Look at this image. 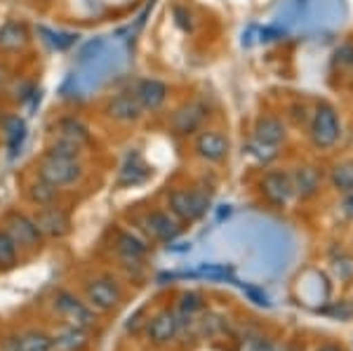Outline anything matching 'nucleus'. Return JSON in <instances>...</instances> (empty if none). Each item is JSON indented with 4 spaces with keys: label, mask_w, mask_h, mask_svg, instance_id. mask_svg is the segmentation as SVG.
I'll list each match as a JSON object with an SVG mask.
<instances>
[{
    "label": "nucleus",
    "mask_w": 353,
    "mask_h": 351,
    "mask_svg": "<svg viewBox=\"0 0 353 351\" xmlns=\"http://www.w3.org/2000/svg\"><path fill=\"white\" fill-rule=\"evenodd\" d=\"M306 137L313 151L327 154L337 149L341 137H344V126H341V113L330 99L313 101L311 121L306 126Z\"/></svg>",
    "instance_id": "obj_1"
},
{
    "label": "nucleus",
    "mask_w": 353,
    "mask_h": 351,
    "mask_svg": "<svg viewBox=\"0 0 353 351\" xmlns=\"http://www.w3.org/2000/svg\"><path fill=\"white\" fill-rule=\"evenodd\" d=\"M92 134L90 128L85 126L81 118L76 116H64L50 128V141L48 149L54 154H64V156H78L81 158L85 146H90Z\"/></svg>",
    "instance_id": "obj_2"
},
{
    "label": "nucleus",
    "mask_w": 353,
    "mask_h": 351,
    "mask_svg": "<svg viewBox=\"0 0 353 351\" xmlns=\"http://www.w3.org/2000/svg\"><path fill=\"white\" fill-rule=\"evenodd\" d=\"M85 174L83 161L78 156H64L54 154V151H45L38 158V177H43L45 182H50L57 189H64L76 182H81Z\"/></svg>",
    "instance_id": "obj_3"
},
{
    "label": "nucleus",
    "mask_w": 353,
    "mask_h": 351,
    "mask_svg": "<svg viewBox=\"0 0 353 351\" xmlns=\"http://www.w3.org/2000/svg\"><path fill=\"white\" fill-rule=\"evenodd\" d=\"M212 205V194L205 189H172L168 194V210L181 224L198 222Z\"/></svg>",
    "instance_id": "obj_4"
},
{
    "label": "nucleus",
    "mask_w": 353,
    "mask_h": 351,
    "mask_svg": "<svg viewBox=\"0 0 353 351\" xmlns=\"http://www.w3.org/2000/svg\"><path fill=\"white\" fill-rule=\"evenodd\" d=\"M210 118V106L203 99H189L184 104H179L170 113L168 130L172 137H193L196 132H201Z\"/></svg>",
    "instance_id": "obj_5"
},
{
    "label": "nucleus",
    "mask_w": 353,
    "mask_h": 351,
    "mask_svg": "<svg viewBox=\"0 0 353 351\" xmlns=\"http://www.w3.org/2000/svg\"><path fill=\"white\" fill-rule=\"evenodd\" d=\"M259 194L271 208L285 210L290 203L297 201V198H294V189H292V179H290V170L288 168L266 170L259 177Z\"/></svg>",
    "instance_id": "obj_6"
},
{
    "label": "nucleus",
    "mask_w": 353,
    "mask_h": 351,
    "mask_svg": "<svg viewBox=\"0 0 353 351\" xmlns=\"http://www.w3.org/2000/svg\"><path fill=\"white\" fill-rule=\"evenodd\" d=\"M193 154L205 163H212V166L226 163L231 156L229 134L219 128H203L201 132L193 134Z\"/></svg>",
    "instance_id": "obj_7"
},
{
    "label": "nucleus",
    "mask_w": 353,
    "mask_h": 351,
    "mask_svg": "<svg viewBox=\"0 0 353 351\" xmlns=\"http://www.w3.org/2000/svg\"><path fill=\"white\" fill-rule=\"evenodd\" d=\"M290 170V179H292V189L297 201H313L321 196L323 186H325V172L311 161L294 163Z\"/></svg>",
    "instance_id": "obj_8"
},
{
    "label": "nucleus",
    "mask_w": 353,
    "mask_h": 351,
    "mask_svg": "<svg viewBox=\"0 0 353 351\" xmlns=\"http://www.w3.org/2000/svg\"><path fill=\"white\" fill-rule=\"evenodd\" d=\"M5 231L10 234V239L14 241V245L19 250H41L43 245V234L38 229V224L33 222V217L28 214L19 212V210H12L5 214Z\"/></svg>",
    "instance_id": "obj_9"
},
{
    "label": "nucleus",
    "mask_w": 353,
    "mask_h": 351,
    "mask_svg": "<svg viewBox=\"0 0 353 351\" xmlns=\"http://www.w3.org/2000/svg\"><path fill=\"white\" fill-rule=\"evenodd\" d=\"M139 229L156 243H172L184 226L170 210H151L139 219Z\"/></svg>",
    "instance_id": "obj_10"
},
{
    "label": "nucleus",
    "mask_w": 353,
    "mask_h": 351,
    "mask_svg": "<svg viewBox=\"0 0 353 351\" xmlns=\"http://www.w3.org/2000/svg\"><path fill=\"white\" fill-rule=\"evenodd\" d=\"M104 113L111 118V121L123 123V126H134V123H139L141 118L146 116L144 109H141V104L132 94V90L111 94L104 104Z\"/></svg>",
    "instance_id": "obj_11"
},
{
    "label": "nucleus",
    "mask_w": 353,
    "mask_h": 351,
    "mask_svg": "<svg viewBox=\"0 0 353 351\" xmlns=\"http://www.w3.org/2000/svg\"><path fill=\"white\" fill-rule=\"evenodd\" d=\"M132 94L141 104L144 113H158L165 109L170 99V85L158 81V78H139L132 85Z\"/></svg>",
    "instance_id": "obj_12"
},
{
    "label": "nucleus",
    "mask_w": 353,
    "mask_h": 351,
    "mask_svg": "<svg viewBox=\"0 0 353 351\" xmlns=\"http://www.w3.org/2000/svg\"><path fill=\"white\" fill-rule=\"evenodd\" d=\"M252 137L269 146H285L290 139V126L278 113H259L252 126Z\"/></svg>",
    "instance_id": "obj_13"
},
{
    "label": "nucleus",
    "mask_w": 353,
    "mask_h": 351,
    "mask_svg": "<svg viewBox=\"0 0 353 351\" xmlns=\"http://www.w3.org/2000/svg\"><path fill=\"white\" fill-rule=\"evenodd\" d=\"M54 309L59 311V314L68 321V325H73V328H83V330H88V328L94 325L92 307H90L88 302H81L73 292H66V290L57 292Z\"/></svg>",
    "instance_id": "obj_14"
},
{
    "label": "nucleus",
    "mask_w": 353,
    "mask_h": 351,
    "mask_svg": "<svg viewBox=\"0 0 353 351\" xmlns=\"http://www.w3.org/2000/svg\"><path fill=\"white\" fill-rule=\"evenodd\" d=\"M85 297H88V304L97 311H113L121 304L123 292L118 288L116 281L111 279H94L88 283L85 288Z\"/></svg>",
    "instance_id": "obj_15"
},
{
    "label": "nucleus",
    "mask_w": 353,
    "mask_h": 351,
    "mask_svg": "<svg viewBox=\"0 0 353 351\" xmlns=\"http://www.w3.org/2000/svg\"><path fill=\"white\" fill-rule=\"evenodd\" d=\"M179 330H181L179 316L170 309L158 311L156 316H151V319L146 321V337H149L151 344H158V347L174 342V337L179 335Z\"/></svg>",
    "instance_id": "obj_16"
},
{
    "label": "nucleus",
    "mask_w": 353,
    "mask_h": 351,
    "mask_svg": "<svg viewBox=\"0 0 353 351\" xmlns=\"http://www.w3.org/2000/svg\"><path fill=\"white\" fill-rule=\"evenodd\" d=\"M33 222L38 224L43 236L48 239H64V236L71 234V217H68L66 210L57 205H48V208H41L33 217Z\"/></svg>",
    "instance_id": "obj_17"
},
{
    "label": "nucleus",
    "mask_w": 353,
    "mask_h": 351,
    "mask_svg": "<svg viewBox=\"0 0 353 351\" xmlns=\"http://www.w3.org/2000/svg\"><path fill=\"white\" fill-rule=\"evenodd\" d=\"M116 252L125 262V267H141L146 252H149V245H146L144 239H139L137 234H132V231H118Z\"/></svg>",
    "instance_id": "obj_18"
},
{
    "label": "nucleus",
    "mask_w": 353,
    "mask_h": 351,
    "mask_svg": "<svg viewBox=\"0 0 353 351\" xmlns=\"http://www.w3.org/2000/svg\"><path fill=\"white\" fill-rule=\"evenodd\" d=\"M31 45V31L24 21L8 19L0 24V50L3 52H24Z\"/></svg>",
    "instance_id": "obj_19"
},
{
    "label": "nucleus",
    "mask_w": 353,
    "mask_h": 351,
    "mask_svg": "<svg viewBox=\"0 0 353 351\" xmlns=\"http://www.w3.org/2000/svg\"><path fill=\"white\" fill-rule=\"evenodd\" d=\"M325 179L334 194L341 196V194H346V191H351L353 189V158L334 161L327 170Z\"/></svg>",
    "instance_id": "obj_20"
},
{
    "label": "nucleus",
    "mask_w": 353,
    "mask_h": 351,
    "mask_svg": "<svg viewBox=\"0 0 353 351\" xmlns=\"http://www.w3.org/2000/svg\"><path fill=\"white\" fill-rule=\"evenodd\" d=\"M151 177V170L146 166L144 161L139 158V154L130 156L128 163L123 166L121 170V177H118V184L121 186H134V184H141Z\"/></svg>",
    "instance_id": "obj_21"
},
{
    "label": "nucleus",
    "mask_w": 353,
    "mask_h": 351,
    "mask_svg": "<svg viewBox=\"0 0 353 351\" xmlns=\"http://www.w3.org/2000/svg\"><path fill=\"white\" fill-rule=\"evenodd\" d=\"M88 332L83 328H73L68 325L66 330L57 332V337H52V347L61 351H83L88 347Z\"/></svg>",
    "instance_id": "obj_22"
},
{
    "label": "nucleus",
    "mask_w": 353,
    "mask_h": 351,
    "mask_svg": "<svg viewBox=\"0 0 353 351\" xmlns=\"http://www.w3.org/2000/svg\"><path fill=\"white\" fill-rule=\"evenodd\" d=\"M57 194H59V189L52 186L50 182H45L43 177H36L31 184H28V201H31L33 205H38V208L54 205Z\"/></svg>",
    "instance_id": "obj_23"
},
{
    "label": "nucleus",
    "mask_w": 353,
    "mask_h": 351,
    "mask_svg": "<svg viewBox=\"0 0 353 351\" xmlns=\"http://www.w3.org/2000/svg\"><path fill=\"white\" fill-rule=\"evenodd\" d=\"M281 149L283 146H269V144H261V141L257 139H250L248 144H245V154H248L250 158H254L257 163H261V166H269V163L276 161L278 156H281Z\"/></svg>",
    "instance_id": "obj_24"
},
{
    "label": "nucleus",
    "mask_w": 353,
    "mask_h": 351,
    "mask_svg": "<svg viewBox=\"0 0 353 351\" xmlns=\"http://www.w3.org/2000/svg\"><path fill=\"white\" fill-rule=\"evenodd\" d=\"M52 337L45 335V332H26V335H21L17 339V347L14 351H52Z\"/></svg>",
    "instance_id": "obj_25"
},
{
    "label": "nucleus",
    "mask_w": 353,
    "mask_h": 351,
    "mask_svg": "<svg viewBox=\"0 0 353 351\" xmlns=\"http://www.w3.org/2000/svg\"><path fill=\"white\" fill-rule=\"evenodd\" d=\"M5 134H8V146H10V154L17 156V151L21 149V141L26 137V126L21 118L17 116H10L8 121H5Z\"/></svg>",
    "instance_id": "obj_26"
},
{
    "label": "nucleus",
    "mask_w": 353,
    "mask_h": 351,
    "mask_svg": "<svg viewBox=\"0 0 353 351\" xmlns=\"http://www.w3.org/2000/svg\"><path fill=\"white\" fill-rule=\"evenodd\" d=\"M311 111H313V104H306V101H301V99H294L292 104L288 106V113L283 118L288 121V126L306 128L311 121Z\"/></svg>",
    "instance_id": "obj_27"
},
{
    "label": "nucleus",
    "mask_w": 353,
    "mask_h": 351,
    "mask_svg": "<svg viewBox=\"0 0 353 351\" xmlns=\"http://www.w3.org/2000/svg\"><path fill=\"white\" fill-rule=\"evenodd\" d=\"M19 264V248L10 239L5 229H0V269H12Z\"/></svg>",
    "instance_id": "obj_28"
},
{
    "label": "nucleus",
    "mask_w": 353,
    "mask_h": 351,
    "mask_svg": "<svg viewBox=\"0 0 353 351\" xmlns=\"http://www.w3.org/2000/svg\"><path fill=\"white\" fill-rule=\"evenodd\" d=\"M332 271L339 281H344V283L353 281V254L346 250H339V254L332 257Z\"/></svg>",
    "instance_id": "obj_29"
},
{
    "label": "nucleus",
    "mask_w": 353,
    "mask_h": 351,
    "mask_svg": "<svg viewBox=\"0 0 353 351\" xmlns=\"http://www.w3.org/2000/svg\"><path fill=\"white\" fill-rule=\"evenodd\" d=\"M203 307H205L203 295H198V292H184L179 297V309L184 316H193L196 311H203Z\"/></svg>",
    "instance_id": "obj_30"
},
{
    "label": "nucleus",
    "mask_w": 353,
    "mask_h": 351,
    "mask_svg": "<svg viewBox=\"0 0 353 351\" xmlns=\"http://www.w3.org/2000/svg\"><path fill=\"white\" fill-rule=\"evenodd\" d=\"M334 61L344 69H353V41L341 43L337 50H334Z\"/></svg>",
    "instance_id": "obj_31"
},
{
    "label": "nucleus",
    "mask_w": 353,
    "mask_h": 351,
    "mask_svg": "<svg viewBox=\"0 0 353 351\" xmlns=\"http://www.w3.org/2000/svg\"><path fill=\"white\" fill-rule=\"evenodd\" d=\"M174 17H176V24L184 28L186 33L193 31V26H196V21H193V14L189 12V8H184V5H174Z\"/></svg>",
    "instance_id": "obj_32"
},
{
    "label": "nucleus",
    "mask_w": 353,
    "mask_h": 351,
    "mask_svg": "<svg viewBox=\"0 0 353 351\" xmlns=\"http://www.w3.org/2000/svg\"><path fill=\"white\" fill-rule=\"evenodd\" d=\"M337 208H339V214L346 219V222H353V189L339 196Z\"/></svg>",
    "instance_id": "obj_33"
},
{
    "label": "nucleus",
    "mask_w": 353,
    "mask_h": 351,
    "mask_svg": "<svg viewBox=\"0 0 353 351\" xmlns=\"http://www.w3.org/2000/svg\"><path fill=\"white\" fill-rule=\"evenodd\" d=\"M243 290H245V295L252 299L254 304H259V307H269V297H266L264 290H259V288H254V285H245Z\"/></svg>",
    "instance_id": "obj_34"
},
{
    "label": "nucleus",
    "mask_w": 353,
    "mask_h": 351,
    "mask_svg": "<svg viewBox=\"0 0 353 351\" xmlns=\"http://www.w3.org/2000/svg\"><path fill=\"white\" fill-rule=\"evenodd\" d=\"M203 276H212V279H219V276H229V269L224 267H201Z\"/></svg>",
    "instance_id": "obj_35"
},
{
    "label": "nucleus",
    "mask_w": 353,
    "mask_h": 351,
    "mask_svg": "<svg viewBox=\"0 0 353 351\" xmlns=\"http://www.w3.org/2000/svg\"><path fill=\"white\" fill-rule=\"evenodd\" d=\"M99 48H101V41H92V43H88V48L81 52V59H90V54H97L99 52Z\"/></svg>",
    "instance_id": "obj_36"
},
{
    "label": "nucleus",
    "mask_w": 353,
    "mask_h": 351,
    "mask_svg": "<svg viewBox=\"0 0 353 351\" xmlns=\"http://www.w3.org/2000/svg\"><path fill=\"white\" fill-rule=\"evenodd\" d=\"M316 351H344L341 344H323V347H318Z\"/></svg>",
    "instance_id": "obj_37"
},
{
    "label": "nucleus",
    "mask_w": 353,
    "mask_h": 351,
    "mask_svg": "<svg viewBox=\"0 0 353 351\" xmlns=\"http://www.w3.org/2000/svg\"><path fill=\"white\" fill-rule=\"evenodd\" d=\"M33 3H36V5L41 3V5H43V3H50V0H33Z\"/></svg>",
    "instance_id": "obj_38"
},
{
    "label": "nucleus",
    "mask_w": 353,
    "mask_h": 351,
    "mask_svg": "<svg viewBox=\"0 0 353 351\" xmlns=\"http://www.w3.org/2000/svg\"><path fill=\"white\" fill-rule=\"evenodd\" d=\"M0 88H3V81H0Z\"/></svg>",
    "instance_id": "obj_39"
}]
</instances>
